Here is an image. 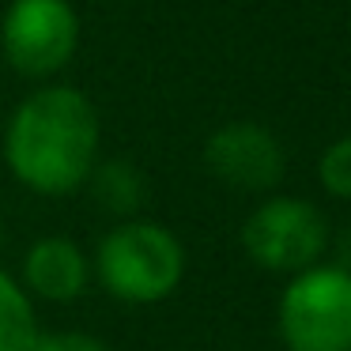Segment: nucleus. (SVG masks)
I'll use <instances>...</instances> for the list:
<instances>
[{
	"label": "nucleus",
	"mask_w": 351,
	"mask_h": 351,
	"mask_svg": "<svg viewBox=\"0 0 351 351\" xmlns=\"http://www.w3.org/2000/svg\"><path fill=\"white\" fill-rule=\"evenodd\" d=\"M87 182H91V197L99 200L110 215H125V219H129V215L140 212V204H144V174H140L136 167H129V162H121V159L91 167Z\"/></svg>",
	"instance_id": "6e6552de"
},
{
	"label": "nucleus",
	"mask_w": 351,
	"mask_h": 351,
	"mask_svg": "<svg viewBox=\"0 0 351 351\" xmlns=\"http://www.w3.org/2000/svg\"><path fill=\"white\" fill-rule=\"evenodd\" d=\"M34 336H38V321L31 298L8 272H0V351H31Z\"/></svg>",
	"instance_id": "1a4fd4ad"
},
{
	"label": "nucleus",
	"mask_w": 351,
	"mask_h": 351,
	"mask_svg": "<svg viewBox=\"0 0 351 351\" xmlns=\"http://www.w3.org/2000/svg\"><path fill=\"white\" fill-rule=\"evenodd\" d=\"M80 19L69 0H12L4 16V53L23 76H49L76 53Z\"/></svg>",
	"instance_id": "39448f33"
},
{
	"label": "nucleus",
	"mask_w": 351,
	"mask_h": 351,
	"mask_svg": "<svg viewBox=\"0 0 351 351\" xmlns=\"http://www.w3.org/2000/svg\"><path fill=\"white\" fill-rule=\"evenodd\" d=\"M317 174H321V185L332 197L351 200V136H343V140L325 147V155L317 162Z\"/></svg>",
	"instance_id": "9d476101"
},
{
	"label": "nucleus",
	"mask_w": 351,
	"mask_h": 351,
	"mask_svg": "<svg viewBox=\"0 0 351 351\" xmlns=\"http://www.w3.org/2000/svg\"><path fill=\"white\" fill-rule=\"evenodd\" d=\"M99 155L95 106L72 87L34 91L12 114L4 159L12 174L34 193L64 197L87 182Z\"/></svg>",
	"instance_id": "f257e3e1"
},
{
	"label": "nucleus",
	"mask_w": 351,
	"mask_h": 351,
	"mask_svg": "<svg viewBox=\"0 0 351 351\" xmlns=\"http://www.w3.org/2000/svg\"><path fill=\"white\" fill-rule=\"evenodd\" d=\"M87 257L69 238H42L23 257V280L46 302H72L87 287Z\"/></svg>",
	"instance_id": "0eeeda50"
},
{
	"label": "nucleus",
	"mask_w": 351,
	"mask_h": 351,
	"mask_svg": "<svg viewBox=\"0 0 351 351\" xmlns=\"http://www.w3.org/2000/svg\"><path fill=\"white\" fill-rule=\"evenodd\" d=\"M0 238H4V223H0Z\"/></svg>",
	"instance_id": "f8f14e48"
},
{
	"label": "nucleus",
	"mask_w": 351,
	"mask_h": 351,
	"mask_svg": "<svg viewBox=\"0 0 351 351\" xmlns=\"http://www.w3.org/2000/svg\"><path fill=\"white\" fill-rule=\"evenodd\" d=\"M204 162L212 178L242 193L272 189L283 178V147L268 129L253 121H234L212 132L204 144Z\"/></svg>",
	"instance_id": "423d86ee"
},
{
	"label": "nucleus",
	"mask_w": 351,
	"mask_h": 351,
	"mask_svg": "<svg viewBox=\"0 0 351 351\" xmlns=\"http://www.w3.org/2000/svg\"><path fill=\"white\" fill-rule=\"evenodd\" d=\"M31 351H110V348L87 332H38Z\"/></svg>",
	"instance_id": "9b49d317"
},
{
	"label": "nucleus",
	"mask_w": 351,
	"mask_h": 351,
	"mask_svg": "<svg viewBox=\"0 0 351 351\" xmlns=\"http://www.w3.org/2000/svg\"><path fill=\"white\" fill-rule=\"evenodd\" d=\"M280 336L291 351H351V268L295 272L280 298Z\"/></svg>",
	"instance_id": "7ed1b4c3"
},
{
	"label": "nucleus",
	"mask_w": 351,
	"mask_h": 351,
	"mask_svg": "<svg viewBox=\"0 0 351 351\" xmlns=\"http://www.w3.org/2000/svg\"><path fill=\"white\" fill-rule=\"evenodd\" d=\"M185 253L167 227L125 219L99 245V280L121 302H159L182 283Z\"/></svg>",
	"instance_id": "f03ea898"
},
{
	"label": "nucleus",
	"mask_w": 351,
	"mask_h": 351,
	"mask_svg": "<svg viewBox=\"0 0 351 351\" xmlns=\"http://www.w3.org/2000/svg\"><path fill=\"white\" fill-rule=\"evenodd\" d=\"M242 245L253 265L268 272H302L325 253L328 223L310 200L276 197L245 219Z\"/></svg>",
	"instance_id": "20e7f679"
}]
</instances>
